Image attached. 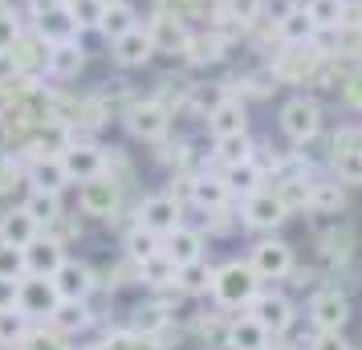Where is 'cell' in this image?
<instances>
[{"label": "cell", "mask_w": 362, "mask_h": 350, "mask_svg": "<svg viewBox=\"0 0 362 350\" xmlns=\"http://www.w3.org/2000/svg\"><path fill=\"white\" fill-rule=\"evenodd\" d=\"M264 17V0H228V21L236 25H252Z\"/></svg>", "instance_id": "obj_40"}, {"label": "cell", "mask_w": 362, "mask_h": 350, "mask_svg": "<svg viewBox=\"0 0 362 350\" xmlns=\"http://www.w3.org/2000/svg\"><path fill=\"white\" fill-rule=\"evenodd\" d=\"M53 289H57V298L62 301H90L94 298V289H98V273L78 261V257H66L62 265L53 269Z\"/></svg>", "instance_id": "obj_10"}, {"label": "cell", "mask_w": 362, "mask_h": 350, "mask_svg": "<svg viewBox=\"0 0 362 350\" xmlns=\"http://www.w3.org/2000/svg\"><path fill=\"white\" fill-rule=\"evenodd\" d=\"M289 216L293 212L285 208V200H281L273 187H261V192L245 196V204H240V224L252 228V233H277Z\"/></svg>", "instance_id": "obj_6"}, {"label": "cell", "mask_w": 362, "mask_h": 350, "mask_svg": "<svg viewBox=\"0 0 362 350\" xmlns=\"http://www.w3.org/2000/svg\"><path fill=\"white\" fill-rule=\"evenodd\" d=\"M277 131L293 143V147H305L322 134V106L313 94H289V98L277 106Z\"/></svg>", "instance_id": "obj_1"}, {"label": "cell", "mask_w": 362, "mask_h": 350, "mask_svg": "<svg viewBox=\"0 0 362 350\" xmlns=\"http://www.w3.org/2000/svg\"><path fill=\"white\" fill-rule=\"evenodd\" d=\"M163 252L175 261V265H192V261H204L208 257V236L204 228H192V224H180L163 236Z\"/></svg>", "instance_id": "obj_22"}, {"label": "cell", "mask_w": 362, "mask_h": 350, "mask_svg": "<svg viewBox=\"0 0 362 350\" xmlns=\"http://www.w3.org/2000/svg\"><path fill=\"white\" fill-rule=\"evenodd\" d=\"M134 224H143L155 236H167L171 228L183 224V204L171 192H155V196H147V200L134 208Z\"/></svg>", "instance_id": "obj_11"}, {"label": "cell", "mask_w": 362, "mask_h": 350, "mask_svg": "<svg viewBox=\"0 0 362 350\" xmlns=\"http://www.w3.org/2000/svg\"><path fill=\"white\" fill-rule=\"evenodd\" d=\"M187 200L196 204L199 212L220 216L232 204V192H228V184H224L220 171H199V175H192V184H187Z\"/></svg>", "instance_id": "obj_17"}, {"label": "cell", "mask_w": 362, "mask_h": 350, "mask_svg": "<svg viewBox=\"0 0 362 350\" xmlns=\"http://www.w3.org/2000/svg\"><path fill=\"white\" fill-rule=\"evenodd\" d=\"M155 53H159V41H155V33L147 25H134L131 33L110 41V57H115L118 69H143L155 62Z\"/></svg>", "instance_id": "obj_12"}, {"label": "cell", "mask_w": 362, "mask_h": 350, "mask_svg": "<svg viewBox=\"0 0 362 350\" xmlns=\"http://www.w3.org/2000/svg\"><path fill=\"white\" fill-rule=\"evenodd\" d=\"M171 106L159 98H134L127 110H122V122H127V131L131 139L139 143H163L167 134H171Z\"/></svg>", "instance_id": "obj_4"}, {"label": "cell", "mask_w": 362, "mask_h": 350, "mask_svg": "<svg viewBox=\"0 0 362 350\" xmlns=\"http://www.w3.org/2000/svg\"><path fill=\"white\" fill-rule=\"evenodd\" d=\"M346 208V184L338 175H310V200L305 212L313 216H338Z\"/></svg>", "instance_id": "obj_23"}, {"label": "cell", "mask_w": 362, "mask_h": 350, "mask_svg": "<svg viewBox=\"0 0 362 350\" xmlns=\"http://www.w3.org/2000/svg\"><path fill=\"white\" fill-rule=\"evenodd\" d=\"M17 293H21V277H0V314L17 310Z\"/></svg>", "instance_id": "obj_42"}, {"label": "cell", "mask_w": 362, "mask_h": 350, "mask_svg": "<svg viewBox=\"0 0 362 350\" xmlns=\"http://www.w3.org/2000/svg\"><path fill=\"white\" fill-rule=\"evenodd\" d=\"M29 330H33V317H25L21 310H4L0 314V346H21Z\"/></svg>", "instance_id": "obj_35"}, {"label": "cell", "mask_w": 362, "mask_h": 350, "mask_svg": "<svg viewBox=\"0 0 362 350\" xmlns=\"http://www.w3.org/2000/svg\"><path fill=\"white\" fill-rule=\"evenodd\" d=\"M25 184L37 187V192H53V196H62V192L69 187V175H66L62 155H45V151L29 155V163H25Z\"/></svg>", "instance_id": "obj_18"}, {"label": "cell", "mask_w": 362, "mask_h": 350, "mask_svg": "<svg viewBox=\"0 0 362 350\" xmlns=\"http://www.w3.org/2000/svg\"><path fill=\"white\" fill-rule=\"evenodd\" d=\"M25 25H29V33H33L41 45L69 41V37H82L78 21H74V13H69V4H62V0H29Z\"/></svg>", "instance_id": "obj_2"}, {"label": "cell", "mask_w": 362, "mask_h": 350, "mask_svg": "<svg viewBox=\"0 0 362 350\" xmlns=\"http://www.w3.org/2000/svg\"><path fill=\"white\" fill-rule=\"evenodd\" d=\"M248 265L261 281H285L297 269L293 261V245H285L281 236H261L252 249H248Z\"/></svg>", "instance_id": "obj_5"}, {"label": "cell", "mask_w": 362, "mask_h": 350, "mask_svg": "<svg viewBox=\"0 0 362 350\" xmlns=\"http://www.w3.org/2000/svg\"><path fill=\"white\" fill-rule=\"evenodd\" d=\"M204 127H208L212 139H224V134H248V106H245V98L224 94V98L204 115Z\"/></svg>", "instance_id": "obj_19"}, {"label": "cell", "mask_w": 362, "mask_h": 350, "mask_svg": "<svg viewBox=\"0 0 362 350\" xmlns=\"http://www.w3.org/2000/svg\"><path fill=\"white\" fill-rule=\"evenodd\" d=\"M273 29H277V37H281V45L285 49H310L313 41H317V25H313V17H310V8L305 4H293V8H285L277 21H273Z\"/></svg>", "instance_id": "obj_15"}, {"label": "cell", "mask_w": 362, "mask_h": 350, "mask_svg": "<svg viewBox=\"0 0 362 350\" xmlns=\"http://www.w3.org/2000/svg\"><path fill=\"white\" fill-rule=\"evenodd\" d=\"M305 346L310 350H358L346 338V330H310V342Z\"/></svg>", "instance_id": "obj_39"}, {"label": "cell", "mask_w": 362, "mask_h": 350, "mask_svg": "<svg viewBox=\"0 0 362 350\" xmlns=\"http://www.w3.org/2000/svg\"><path fill=\"white\" fill-rule=\"evenodd\" d=\"M21 350H74V346H69V338H66V334H62V330H53L49 322H45V326H33V330L25 334Z\"/></svg>", "instance_id": "obj_36"}, {"label": "cell", "mask_w": 362, "mask_h": 350, "mask_svg": "<svg viewBox=\"0 0 362 350\" xmlns=\"http://www.w3.org/2000/svg\"><path fill=\"white\" fill-rule=\"evenodd\" d=\"M37 233H41V228H37V220L25 212V204H13V208H4V212H0V245L25 249Z\"/></svg>", "instance_id": "obj_26"}, {"label": "cell", "mask_w": 362, "mask_h": 350, "mask_svg": "<svg viewBox=\"0 0 362 350\" xmlns=\"http://www.w3.org/2000/svg\"><path fill=\"white\" fill-rule=\"evenodd\" d=\"M305 8L322 33H338L346 25V0H305Z\"/></svg>", "instance_id": "obj_34"}, {"label": "cell", "mask_w": 362, "mask_h": 350, "mask_svg": "<svg viewBox=\"0 0 362 350\" xmlns=\"http://www.w3.org/2000/svg\"><path fill=\"white\" fill-rule=\"evenodd\" d=\"M66 261V245L53 233H37L25 245V273L29 277H53V269Z\"/></svg>", "instance_id": "obj_20"}, {"label": "cell", "mask_w": 362, "mask_h": 350, "mask_svg": "<svg viewBox=\"0 0 362 350\" xmlns=\"http://www.w3.org/2000/svg\"><path fill=\"white\" fill-rule=\"evenodd\" d=\"M134 25H139V8H134L131 0H106V13H102L94 33L110 45V41H118L122 33H131Z\"/></svg>", "instance_id": "obj_27"}, {"label": "cell", "mask_w": 362, "mask_h": 350, "mask_svg": "<svg viewBox=\"0 0 362 350\" xmlns=\"http://www.w3.org/2000/svg\"><path fill=\"white\" fill-rule=\"evenodd\" d=\"M212 155L220 167L228 163H240V159H248L252 155V134H224V139H212Z\"/></svg>", "instance_id": "obj_32"}, {"label": "cell", "mask_w": 362, "mask_h": 350, "mask_svg": "<svg viewBox=\"0 0 362 350\" xmlns=\"http://www.w3.org/2000/svg\"><path fill=\"white\" fill-rule=\"evenodd\" d=\"M257 289H261V277L252 273L248 261H228V265L216 269V281H212L216 305H224V310H245L248 301L257 298Z\"/></svg>", "instance_id": "obj_3"}, {"label": "cell", "mask_w": 362, "mask_h": 350, "mask_svg": "<svg viewBox=\"0 0 362 350\" xmlns=\"http://www.w3.org/2000/svg\"><path fill=\"white\" fill-rule=\"evenodd\" d=\"M220 175H224V184H228L232 200H245V196H252V192H261V187L269 184V171H264V163L257 155H248L240 163L220 167Z\"/></svg>", "instance_id": "obj_21"}, {"label": "cell", "mask_w": 362, "mask_h": 350, "mask_svg": "<svg viewBox=\"0 0 362 350\" xmlns=\"http://www.w3.org/2000/svg\"><path fill=\"white\" fill-rule=\"evenodd\" d=\"M62 163H66V175L69 184H86V180H94V175H106L110 171V159H106V151L94 143V139H69V147L62 151Z\"/></svg>", "instance_id": "obj_8"}, {"label": "cell", "mask_w": 362, "mask_h": 350, "mask_svg": "<svg viewBox=\"0 0 362 350\" xmlns=\"http://www.w3.org/2000/svg\"><path fill=\"white\" fill-rule=\"evenodd\" d=\"M305 317H310V330H346L354 314H350V298L338 285H322L305 305Z\"/></svg>", "instance_id": "obj_7"}, {"label": "cell", "mask_w": 362, "mask_h": 350, "mask_svg": "<svg viewBox=\"0 0 362 350\" xmlns=\"http://www.w3.org/2000/svg\"><path fill=\"white\" fill-rule=\"evenodd\" d=\"M269 342H273V334L252 314L228 317V326H224V350H269Z\"/></svg>", "instance_id": "obj_24"}, {"label": "cell", "mask_w": 362, "mask_h": 350, "mask_svg": "<svg viewBox=\"0 0 362 350\" xmlns=\"http://www.w3.org/2000/svg\"><path fill=\"white\" fill-rule=\"evenodd\" d=\"M57 289H53L49 277H21V293H17V310L25 317H33V322H45V317L57 310Z\"/></svg>", "instance_id": "obj_16"}, {"label": "cell", "mask_w": 362, "mask_h": 350, "mask_svg": "<svg viewBox=\"0 0 362 350\" xmlns=\"http://www.w3.org/2000/svg\"><path fill=\"white\" fill-rule=\"evenodd\" d=\"M175 273H180V265L159 249V252H151L147 261H139V265H134V281L155 293V289H171V285H175Z\"/></svg>", "instance_id": "obj_25"}, {"label": "cell", "mask_w": 362, "mask_h": 350, "mask_svg": "<svg viewBox=\"0 0 362 350\" xmlns=\"http://www.w3.org/2000/svg\"><path fill=\"white\" fill-rule=\"evenodd\" d=\"M212 281H216V269L208 265V257L204 261H192V265H180V273H175V285H180L187 298L212 293Z\"/></svg>", "instance_id": "obj_31"}, {"label": "cell", "mask_w": 362, "mask_h": 350, "mask_svg": "<svg viewBox=\"0 0 362 350\" xmlns=\"http://www.w3.org/2000/svg\"><path fill=\"white\" fill-rule=\"evenodd\" d=\"M17 74H21V57H17V49L0 53V86H13V82H17Z\"/></svg>", "instance_id": "obj_43"}, {"label": "cell", "mask_w": 362, "mask_h": 350, "mask_svg": "<svg viewBox=\"0 0 362 350\" xmlns=\"http://www.w3.org/2000/svg\"><path fill=\"white\" fill-rule=\"evenodd\" d=\"M0 277H25V249L0 245Z\"/></svg>", "instance_id": "obj_41"}, {"label": "cell", "mask_w": 362, "mask_h": 350, "mask_svg": "<svg viewBox=\"0 0 362 350\" xmlns=\"http://www.w3.org/2000/svg\"><path fill=\"white\" fill-rule=\"evenodd\" d=\"M21 204H25V212L37 220V228H41V233H49L53 224L66 216V212H62V196H53V192L25 187V200H21Z\"/></svg>", "instance_id": "obj_29"}, {"label": "cell", "mask_w": 362, "mask_h": 350, "mask_svg": "<svg viewBox=\"0 0 362 350\" xmlns=\"http://www.w3.org/2000/svg\"><path fill=\"white\" fill-rule=\"evenodd\" d=\"M167 326H171V314H167L159 301H143V305H134L131 317H127V334H131V338H159Z\"/></svg>", "instance_id": "obj_28"}, {"label": "cell", "mask_w": 362, "mask_h": 350, "mask_svg": "<svg viewBox=\"0 0 362 350\" xmlns=\"http://www.w3.org/2000/svg\"><path fill=\"white\" fill-rule=\"evenodd\" d=\"M45 322H49L53 330H62L66 338H74V334L90 330L94 314H90V301H57V310H53Z\"/></svg>", "instance_id": "obj_30"}, {"label": "cell", "mask_w": 362, "mask_h": 350, "mask_svg": "<svg viewBox=\"0 0 362 350\" xmlns=\"http://www.w3.org/2000/svg\"><path fill=\"white\" fill-rule=\"evenodd\" d=\"M118 180L106 171V175H94V180H86L78 184V208H82V216L90 220H110L118 208Z\"/></svg>", "instance_id": "obj_13"}, {"label": "cell", "mask_w": 362, "mask_h": 350, "mask_svg": "<svg viewBox=\"0 0 362 350\" xmlns=\"http://www.w3.org/2000/svg\"><path fill=\"white\" fill-rule=\"evenodd\" d=\"M69 13H74V21H78L82 33H94L102 13H106V0H69Z\"/></svg>", "instance_id": "obj_38"}, {"label": "cell", "mask_w": 362, "mask_h": 350, "mask_svg": "<svg viewBox=\"0 0 362 350\" xmlns=\"http://www.w3.org/2000/svg\"><path fill=\"white\" fill-rule=\"evenodd\" d=\"M269 350H297L293 342H281V338H273V342H269Z\"/></svg>", "instance_id": "obj_44"}, {"label": "cell", "mask_w": 362, "mask_h": 350, "mask_svg": "<svg viewBox=\"0 0 362 350\" xmlns=\"http://www.w3.org/2000/svg\"><path fill=\"white\" fill-rule=\"evenodd\" d=\"M245 314L257 317L273 338H285V334L293 330V322H297L293 301L285 298V293H269V289H257V298L245 305Z\"/></svg>", "instance_id": "obj_9"}, {"label": "cell", "mask_w": 362, "mask_h": 350, "mask_svg": "<svg viewBox=\"0 0 362 350\" xmlns=\"http://www.w3.org/2000/svg\"><path fill=\"white\" fill-rule=\"evenodd\" d=\"M41 69H45V78H53V82H74V78L86 69L82 37H69V41H53V45H45Z\"/></svg>", "instance_id": "obj_14"}, {"label": "cell", "mask_w": 362, "mask_h": 350, "mask_svg": "<svg viewBox=\"0 0 362 350\" xmlns=\"http://www.w3.org/2000/svg\"><path fill=\"white\" fill-rule=\"evenodd\" d=\"M62 4H69V0H62Z\"/></svg>", "instance_id": "obj_45"}, {"label": "cell", "mask_w": 362, "mask_h": 350, "mask_svg": "<svg viewBox=\"0 0 362 350\" xmlns=\"http://www.w3.org/2000/svg\"><path fill=\"white\" fill-rule=\"evenodd\" d=\"M159 249H163V236L147 233L143 224H134L131 233L122 236V252H127V261H131V265H139V261H147L151 252H159Z\"/></svg>", "instance_id": "obj_33"}, {"label": "cell", "mask_w": 362, "mask_h": 350, "mask_svg": "<svg viewBox=\"0 0 362 350\" xmlns=\"http://www.w3.org/2000/svg\"><path fill=\"white\" fill-rule=\"evenodd\" d=\"M25 17H21L17 8H4L0 4V53H8V49H17V41L25 37Z\"/></svg>", "instance_id": "obj_37"}]
</instances>
